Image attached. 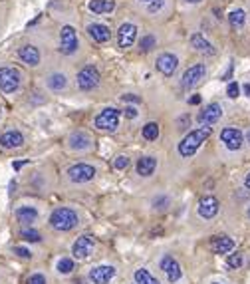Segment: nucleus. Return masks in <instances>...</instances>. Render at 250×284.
<instances>
[{
	"label": "nucleus",
	"instance_id": "1",
	"mask_svg": "<svg viewBox=\"0 0 250 284\" xmlns=\"http://www.w3.org/2000/svg\"><path fill=\"white\" fill-rule=\"evenodd\" d=\"M208 135H210V127H208V125L199 127V129L187 133V135L183 137V141L179 143V153H181L183 157H191V155L205 143V139H208Z\"/></svg>",
	"mask_w": 250,
	"mask_h": 284
},
{
	"label": "nucleus",
	"instance_id": "2",
	"mask_svg": "<svg viewBox=\"0 0 250 284\" xmlns=\"http://www.w3.org/2000/svg\"><path fill=\"white\" fill-rule=\"evenodd\" d=\"M50 225L56 231H72L78 225V213L68 207H58L50 217Z\"/></svg>",
	"mask_w": 250,
	"mask_h": 284
},
{
	"label": "nucleus",
	"instance_id": "3",
	"mask_svg": "<svg viewBox=\"0 0 250 284\" xmlns=\"http://www.w3.org/2000/svg\"><path fill=\"white\" fill-rule=\"evenodd\" d=\"M20 80H22V76L16 68H10V66L0 68V90L4 94L16 92L20 88Z\"/></svg>",
	"mask_w": 250,
	"mask_h": 284
},
{
	"label": "nucleus",
	"instance_id": "4",
	"mask_svg": "<svg viewBox=\"0 0 250 284\" xmlns=\"http://www.w3.org/2000/svg\"><path fill=\"white\" fill-rule=\"evenodd\" d=\"M78 46H80V42H78L76 30L72 26H62V30H60V50H62V54L72 56V54L78 52Z\"/></svg>",
	"mask_w": 250,
	"mask_h": 284
},
{
	"label": "nucleus",
	"instance_id": "5",
	"mask_svg": "<svg viewBox=\"0 0 250 284\" xmlns=\"http://www.w3.org/2000/svg\"><path fill=\"white\" fill-rule=\"evenodd\" d=\"M119 125V112L115 108H108L103 112H99V116L95 118V127L103 129V131H115Z\"/></svg>",
	"mask_w": 250,
	"mask_h": 284
},
{
	"label": "nucleus",
	"instance_id": "6",
	"mask_svg": "<svg viewBox=\"0 0 250 284\" xmlns=\"http://www.w3.org/2000/svg\"><path fill=\"white\" fill-rule=\"evenodd\" d=\"M99 86V72L93 66H86L84 70L78 74V88L84 92H91Z\"/></svg>",
	"mask_w": 250,
	"mask_h": 284
},
{
	"label": "nucleus",
	"instance_id": "7",
	"mask_svg": "<svg viewBox=\"0 0 250 284\" xmlns=\"http://www.w3.org/2000/svg\"><path fill=\"white\" fill-rule=\"evenodd\" d=\"M68 177L72 183H88L95 177V167L88 163H76L68 169Z\"/></svg>",
	"mask_w": 250,
	"mask_h": 284
},
{
	"label": "nucleus",
	"instance_id": "8",
	"mask_svg": "<svg viewBox=\"0 0 250 284\" xmlns=\"http://www.w3.org/2000/svg\"><path fill=\"white\" fill-rule=\"evenodd\" d=\"M221 141L225 143L230 151H238L244 143V135L238 127H225L221 131Z\"/></svg>",
	"mask_w": 250,
	"mask_h": 284
},
{
	"label": "nucleus",
	"instance_id": "9",
	"mask_svg": "<svg viewBox=\"0 0 250 284\" xmlns=\"http://www.w3.org/2000/svg\"><path fill=\"white\" fill-rule=\"evenodd\" d=\"M206 76V68L205 64H195V66H191L189 70L183 74V88H195L197 84H201L203 80H205Z\"/></svg>",
	"mask_w": 250,
	"mask_h": 284
},
{
	"label": "nucleus",
	"instance_id": "10",
	"mask_svg": "<svg viewBox=\"0 0 250 284\" xmlns=\"http://www.w3.org/2000/svg\"><path fill=\"white\" fill-rule=\"evenodd\" d=\"M137 38V26L131 22H125L119 26V32H117V42H119V48L127 50V48L133 46Z\"/></svg>",
	"mask_w": 250,
	"mask_h": 284
},
{
	"label": "nucleus",
	"instance_id": "11",
	"mask_svg": "<svg viewBox=\"0 0 250 284\" xmlns=\"http://www.w3.org/2000/svg\"><path fill=\"white\" fill-rule=\"evenodd\" d=\"M115 276V268L110 264H99L90 270V280L93 284H108Z\"/></svg>",
	"mask_w": 250,
	"mask_h": 284
},
{
	"label": "nucleus",
	"instance_id": "12",
	"mask_svg": "<svg viewBox=\"0 0 250 284\" xmlns=\"http://www.w3.org/2000/svg\"><path fill=\"white\" fill-rule=\"evenodd\" d=\"M161 270L167 274V278H169V282H177L179 278H181V264L175 261L171 255H165L163 259H161Z\"/></svg>",
	"mask_w": 250,
	"mask_h": 284
},
{
	"label": "nucleus",
	"instance_id": "13",
	"mask_svg": "<svg viewBox=\"0 0 250 284\" xmlns=\"http://www.w3.org/2000/svg\"><path fill=\"white\" fill-rule=\"evenodd\" d=\"M93 246H95V238L86 235V237H80L74 242L72 253H74L76 259H88L91 255V251H93Z\"/></svg>",
	"mask_w": 250,
	"mask_h": 284
},
{
	"label": "nucleus",
	"instance_id": "14",
	"mask_svg": "<svg viewBox=\"0 0 250 284\" xmlns=\"http://www.w3.org/2000/svg\"><path fill=\"white\" fill-rule=\"evenodd\" d=\"M157 70L163 74V76H173L175 70H177V66H179V58L175 56V54H169V52H165V54H161L159 58H157Z\"/></svg>",
	"mask_w": 250,
	"mask_h": 284
},
{
	"label": "nucleus",
	"instance_id": "15",
	"mask_svg": "<svg viewBox=\"0 0 250 284\" xmlns=\"http://www.w3.org/2000/svg\"><path fill=\"white\" fill-rule=\"evenodd\" d=\"M223 116V108H221V103H208L205 110L199 114V121L203 123V125H212V123H217L219 119Z\"/></svg>",
	"mask_w": 250,
	"mask_h": 284
},
{
	"label": "nucleus",
	"instance_id": "16",
	"mask_svg": "<svg viewBox=\"0 0 250 284\" xmlns=\"http://www.w3.org/2000/svg\"><path fill=\"white\" fill-rule=\"evenodd\" d=\"M0 145L4 149H16V147H22L24 145V135L16 129H8L0 135Z\"/></svg>",
	"mask_w": 250,
	"mask_h": 284
},
{
	"label": "nucleus",
	"instance_id": "17",
	"mask_svg": "<svg viewBox=\"0 0 250 284\" xmlns=\"http://www.w3.org/2000/svg\"><path fill=\"white\" fill-rule=\"evenodd\" d=\"M217 213H219V201L215 197H203L199 203V215L203 219H212Z\"/></svg>",
	"mask_w": 250,
	"mask_h": 284
},
{
	"label": "nucleus",
	"instance_id": "18",
	"mask_svg": "<svg viewBox=\"0 0 250 284\" xmlns=\"http://www.w3.org/2000/svg\"><path fill=\"white\" fill-rule=\"evenodd\" d=\"M234 248V240L230 237H212L210 240V251L215 255H227Z\"/></svg>",
	"mask_w": 250,
	"mask_h": 284
},
{
	"label": "nucleus",
	"instance_id": "19",
	"mask_svg": "<svg viewBox=\"0 0 250 284\" xmlns=\"http://www.w3.org/2000/svg\"><path fill=\"white\" fill-rule=\"evenodd\" d=\"M88 34H90V38L93 42H99V44H103V42L110 40V28L105 24H97V22L90 24L88 26Z\"/></svg>",
	"mask_w": 250,
	"mask_h": 284
},
{
	"label": "nucleus",
	"instance_id": "20",
	"mask_svg": "<svg viewBox=\"0 0 250 284\" xmlns=\"http://www.w3.org/2000/svg\"><path fill=\"white\" fill-rule=\"evenodd\" d=\"M191 44H193V48L197 50V52H201V54H206V56H215V46L206 40L203 34H199V32H195L193 36H191Z\"/></svg>",
	"mask_w": 250,
	"mask_h": 284
},
{
	"label": "nucleus",
	"instance_id": "21",
	"mask_svg": "<svg viewBox=\"0 0 250 284\" xmlns=\"http://www.w3.org/2000/svg\"><path fill=\"white\" fill-rule=\"evenodd\" d=\"M18 58L28 66H38L40 64V52L36 46H22L18 50Z\"/></svg>",
	"mask_w": 250,
	"mask_h": 284
},
{
	"label": "nucleus",
	"instance_id": "22",
	"mask_svg": "<svg viewBox=\"0 0 250 284\" xmlns=\"http://www.w3.org/2000/svg\"><path fill=\"white\" fill-rule=\"evenodd\" d=\"M155 169H157V159L151 157V155H145V157H141L137 161V173L141 177H151Z\"/></svg>",
	"mask_w": 250,
	"mask_h": 284
},
{
	"label": "nucleus",
	"instance_id": "23",
	"mask_svg": "<svg viewBox=\"0 0 250 284\" xmlns=\"http://www.w3.org/2000/svg\"><path fill=\"white\" fill-rule=\"evenodd\" d=\"M90 10L93 14H110L115 8L114 0H90Z\"/></svg>",
	"mask_w": 250,
	"mask_h": 284
},
{
	"label": "nucleus",
	"instance_id": "24",
	"mask_svg": "<svg viewBox=\"0 0 250 284\" xmlns=\"http://www.w3.org/2000/svg\"><path fill=\"white\" fill-rule=\"evenodd\" d=\"M90 143L91 137L84 131H74L69 135V147L72 149H86V147H90Z\"/></svg>",
	"mask_w": 250,
	"mask_h": 284
},
{
	"label": "nucleus",
	"instance_id": "25",
	"mask_svg": "<svg viewBox=\"0 0 250 284\" xmlns=\"http://www.w3.org/2000/svg\"><path fill=\"white\" fill-rule=\"evenodd\" d=\"M16 219L22 223V225H32L36 219H38V211H36V207H18V211H16Z\"/></svg>",
	"mask_w": 250,
	"mask_h": 284
},
{
	"label": "nucleus",
	"instance_id": "26",
	"mask_svg": "<svg viewBox=\"0 0 250 284\" xmlns=\"http://www.w3.org/2000/svg\"><path fill=\"white\" fill-rule=\"evenodd\" d=\"M48 88L54 90V92H62V90H66V88H68V80H66V76H64V74H52V76H48Z\"/></svg>",
	"mask_w": 250,
	"mask_h": 284
},
{
	"label": "nucleus",
	"instance_id": "27",
	"mask_svg": "<svg viewBox=\"0 0 250 284\" xmlns=\"http://www.w3.org/2000/svg\"><path fill=\"white\" fill-rule=\"evenodd\" d=\"M228 22H230V26H232L234 30L244 28V22H246V14H244V10H242V8H234V10L228 14Z\"/></svg>",
	"mask_w": 250,
	"mask_h": 284
},
{
	"label": "nucleus",
	"instance_id": "28",
	"mask_svg": "<svg viewBox=\"0 0 250 284\" xmlns=\"http://www.w3.org/2000/svg\"><path fill=\"white\" fill-rule=\"evenodd\" d=\"M133 278H135V284H161L155 276H151V272L149 270H145V268H139L135 270V274H133Z\"/></svg>",
	"mask_w": 250,
	"mask_h": 284
},
{
	"label": "nucleus",
	"instance_id": "29",
	"mask_svg": "<svg viewBox=\"0 0 250 284\" xmlns=\"http://www.w3.org/2000/svg\"><path fill=\"white\" fill-rule=\"evenodd\" d=\"M143 137H145L147 141H155V139L159 137V125H157L155 121H149V123L143 127Z\"/></svg>",
	"mask_w": 250,
	"mask_h": 284
},
{
	"label": "nucleus",
	"instance_id": "30",
	"mask_svg": "<svg viewBox=\"0 0 250 284\" xmlns=\"http://www.w3.org/2000/svg\"><path fill=\"white\" fill-rule=\"evenodd\" d=\"M155 46H157V40H155V36H151V34L143 36V38H141V42H139L141 52H151V50H153Z\"/></svg>",
	"mask_w": 250,
	"mask_h": 284
},
{
	"label": "nucleus",
	"instance_id": "31",
	"mask_svg": "<svg viewBox=\"0 0 250 284\" xmlns=\"http://www.w3.org/2000/svg\"><path fill=\"white\" fill-rule=\"evenodd\" d=\"M56 268H58L60 274H69V272L74 270V261H72V259H60Z\"/></svg>",
	"mask_w": 250,
	"mask_h": 284
},
{
	"label": "nucleus",
	"instance_id": "32",
	"mask_svg": "<svg viewBox=\"0 0 250 284\" xmlns=\"http://www.w3.org/2000/svg\"><path fill=\"white\" fill-rule=\"evenodd\" d=\"M20 237H22L24 240H28V242H40V240H42L40 233L34 231V229H24L22 233H20Z\"/></svg>",
	"mask_w": 250,
	"mask_h": 284
},
{
	"label": "nucleus",
	"instance_id": "33",
	"mask_svg": "<svg viewBox=\"0 0 250 284\" xmlns=\"http://www.w3.org/2000/svg\"><path fill=\"white\" fill-rule=\"evenodd\" d=\"M169 205H171V199L165 197V195H159V197L153 199V207H155V209H165V207H169Z\"/></svg>",
	"mask_w": 250,
	"mask_h": 284
},
{
	"label": "nucleus",
	"instance_id": "34",
	"mask_svg": "<svg viewBox=\"0 0 250 284\" xmlns=\"http://www.w3.org/2000/svg\"><path fill=\"white\" fill-rule=\"evenodd\" d=\"M114 165L117 171H123V169H127L129 167V157H125V155H119V157H115Z\"/></svg>",
	"mask_w": 250,
	"mask_h": 284
},
{
	"label": "nucleus",
	"instance_id": "35",
	"mask_svg": "<svg viewBox=\"0 0 250 284\" xmlns=\"http://www.w3.org/2000/svg\"><path fill=\"white\" fill-rule=\"evenodd\" d=\"M227 264L230 268H240V266H242V255H238V253H236V255H230Z\"/></svg>",
	"mask_w": 250,
	"mask_h": 284
},
{
	"label": "nucleus",
	"instance_id": "36",
	"mask_svg": "<svg viewBox=\"0 0 250 284\" xmlns=\"http://www.w3.org/2000/svg\"><path fill=\"white\" fill-rule=\"evenodd\" d=\"M227 94H228V97H238V94H240V88H238V84L236 82H230L228 84V88H227Z\"/></svg>",
	"mask_w": 250,
	"mask_h": 284
},
{
	"label": "nucleus",
	"instance_id": "37",
	"mask_svg": "<svg viewBox=\"0 0 250 284\" xmlns=\"http://www.w3.org/2000/svg\"><path fill=\"white\" fill-rule=\"evenodd\" d=\"M26 284H46V276L40 274V272H36V274H32V276L26 280Z\"/></svg>",
	"mask_w": 250,
	"mask_h": 284
},
{
	"label": "nucleus",
	"instance_id": "38",
	"mask_svg": "<svg viewBox=\"0 0 250 284\" xmlns=\"http://www.w3.org/2000/svg\"><path fill=\"white\" fill-rule=\"evenodd\" d=\"M14 253L18 257H22V259H32V253L28 248H24V246H14Z\"/></svg>",
	"mask_w": 250,
	"mask_h": 284
},
{
	"label": "nucleus",
	"instance_id": "39",
	"mask_svg": "<svg viewBox=\"0 0 250 284\" xmlns=\"http://www.w3.org/2000/svg\"><path fill=\"white\" fill-rule=\"evenodd\" d=\"M163 4H165V0H157V2L149 4V12H159L161 8H163Z\"/></svg>",
	"mask_w": 250,
	"mask_h": 284
},
{
	"label": "nucleus",
	"instance_id": "40",
	"mask_svg": "<svg viewBox=\"0 0 250 284\" xmlns=\"http://www.w3.org/2000/svg\"><path fill=\"white\" fill-rule=\"evenodd\" d=\"M189 123H191V118H189V116H183V118H179V129H181V131H185Z\"/></svg>",
	"mask_w": 250,
	"mask_h": 284
},
{
	"label": "nucleus",
	"instance_id": "41",
	"mask_svg": "<svg viewBox=\"0 0 250 284\" xmlns=\"http://www.w3.org/2000/svg\"><path fill=\"white\" fill-rule=\"evenodd\" d=\"M123 101H131V103H137L139 101V97L135 94H125L123 95Z\"/></svg>",
	"mask_w": 250,
	"mask_h": 284
},
{
	"label": "nucleus",
	"instance_id": "42",
	"mask_svg": "<svg viewBox=\"0 0 250 284\" xmlns=\"http://www.w3.org/2000/svg\"><path fill=\"white\" fill-rule=\"evenodd\" d=\"M125 116H127V118H137V110L135 108H125Z\"/></svg>",
	"mask_w": 250,
	"mask_h": 284
},
{
	"label": "nucleus",
	"instance_id": "43",
	"mask_svg": "<svg viewBox=\"0 0 250 284\" xmlns=\"http://www.w3.org/2000/svg\"><path fill=\"white\" fill-rule=\"evenodd\" d=\"M189 103H191V105H199V103H201V95H193V97L189 99Z\"/></svg>",
	"mask_w": 250,
	"mask_h": 284
},
{
	"label": "nucleus",
	"instance_id": "44",
	"mask_svg": "<svg viewBox=\"0 0 250 284\" xmlns=\"http://www.w3.org/2000/svg\"><path fill=\"white\" fill-rule=\"evenodd\" d=\"M244 187H246V189L250 191V173L246 175V179H244Z\"/></svg>",
	"mask_w": 250,
	"mask_h": 284
},
{
	"label": "nucleus",
	"instance_id": "45",
	"mask_svg": "<svg viewBox=\"0 0 250 284\" xmlns=\"http://www.w3.org/2000/svg\"><path fill=\"white\" fill-rule=\"evenodd\" d=\"M244 94L250 97V84H246V86H244Z\"/></svg>",
	"mask_w": 250,
	"mask_h": 284
},
{
	"label": "nucleus",
	"instance_id": "46",
	"mask_svg": "<svg viewBox=\"0 0 250 284\" xmlns=\"http://www.w3.org/2000/svg\"><path fill=\"white\" fill-rule=\"evenodd\" d=\"M22 165H24V161H16V163H14V169H20Z\"/></svg>",
	"mask_w": 250,
	"mask_h": 284
},
{
	"label": "nucleus",
	"instance_id": "47",
	"mask_svg": "<svg viewBox=\"0 0 250 284\" xmlns=\"http://www.w3.org/2000/svg\"><path fill=\"white\" fill-rule=\"evenodd\" d=\"M187 2H191V4H197V2H201V0H187Z\"/></svg>",
	"mask_w": 250,
	"mask_h": 284
},
{
	"label": "nucleus",
	"instance_id": "48",
	"mask_svg": "<svg viewBox=\"0 0 250 284\" xmlns=\"http://www.w3.org/2000/svg\"><path fill=\"white\" fill-rule=\"evenodd\" d=\"M246 139H248V143H250V131L246 133Z\"/></svg>",
	"mask_w": 250,
	"mask_h": 284
},
{
	"label": "nucleus",
	"instance_id": "49",
	"mask_svg": "<svg viewBox=\"0 0 250 284\" xmlns=\"http://www.w3.org/2000/svg\"><path fill=\"white\" fill-rule=\"evenodd\" d=\"M212 284H223V282H212Z\"/></svg>",
	"mask_w": 250,
	"mask_h": 284
},
{
	"label": "nucleus",
	"instance_id": "50",
	"mask_svg": "<svg viewBox=\"0 0 250 284\" xmlns=\"http://www.w3.org/2000/svg\"><path fill=\"white\" fill-rule=\"evenodd\" d=\"M143 2H149V0H143Z\"/></svg>",
	"mask_w": 250,
	"mask_h": 284
},
{
	"label": "nucleus",
	"instance_id": "51",
	"mask_svg": "<svg viewBox=\"0 0 250 284\" xmlns=\"http://www.w3.org/2000/svg\"><path fill=\"white\" fill-rule=\"evenodd\" d=\"M248 217H250V209H248Z\"/></svg>",
	"mask_w": 250,
	"mask_h": 284
},
{
	"label": "nucleus",
	"instance_id": "52",
	"mask_svg": "<svg viewBox=\"0 0 250 284\" xmlns=\"http://www.w3.org/2000/svg\"><path fill=\"white\" fill-rule=\"evenodd\" d=\"M0 114H2V110H0Z\"/></svg>",
	"mask_w": 250,
	"mask_h": 284
}]
</instances>
